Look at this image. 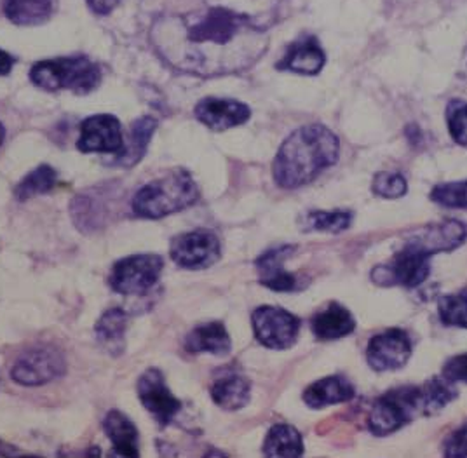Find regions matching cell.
<instances>
[{"label":"cell","instance_id":"8","mask_svg":"<svg viewBox=\"0 0 467 458\" xmlns=\"http://www.w3.org/2000/svg\"><path fill=\"white\" fill-rule=\"evenodd\" d=\"M65 370L67 363L63 354L49 345H40L21 354L11 370V375L15 382L36 387L58 379Z\"/></svg>","mask_w":467,"mask_h":458},{"label":"cell","instance_id":"36","mask_svg":"<svg viewBox=\"0 0 467 458\" xmlns=\"http://www.w3.org/2000/svg\"><path fill=\"white\" fill-rule=\"evenodd\" d=\"M15 65V59L0 49V76H7Z\"/></svg>","mask_w":467,"mask_h":458},{"label":"cell","instance_id":"29","mask_svg":"<svg viewBox=\"0 0 467 458\" xmlns=\"http://www.w3.org/2000/svg\"><path fill=\"white\" fill-rule=\"evenodd\" d=\"M440 319L443 325L457 326L467 329V289L457 295H445L438 300Z\"/></svg>","mask_w":467,"mask_h":458},{"label":"cell","instance_id":"33","mask_svg":"<svg viewBox=\"0 0 467 458\" xmlns=\"http://www.w3.org/2000/svg\"><path fill=\"white\" fill-rule=\"evenodd\" d=\"M443 453L448 458L467 457V422L453 434L448 436V440L443 444Z\"/></svg>","mask_w":467,"mask_h":458},{"label":"cell","instance_id":"9","mask_svg":"<svg viewBox=\"0 0 467 458\" xmlns=\"http://www.w3.org/2000/svg\"><path fill=\"white\" fill-rule=\"evenodd\" d=\"M256 340L267 349H290L298 337L300 319L277 307H258L252 316Z\"/></svg>","mask_w":467,"mask_h":458},{"label":"cell","instance_id":"35","mask_svg":"<svg viewBox=\"0 0 467 458\" xmlns=\"http://www.w3.org/2000/svg\"><path fill=\"white\" fill-rule=\"evenodd\" d=\"M119 2L120 0H88L89 7L99 16H105V15L112 13L117 5H119Z\"/></svg>","mask_w":467,"mask_h":458},{"label":"cell","instance_id":"13","mask_svg":"<svg viewBox=\"0 0 467 458\" xmlns=\"http://www.w3.org/2000/svg\"><path fill=\"white\" fill-rule=\"evenodd\" d=\"M138 398L161 425H168L180 411V401L164 382L162 373L150 368L138 380Z\"/></svg>","mask_w":467,"mask_h":458},{"label":"cell","instance_id":"18","mask_svg":"<svg viewBox=\"0 0 467 458\" xmlns=\"http://www.w3.org/2000/svg\"><path fill=\"white\" fill-rule=\"evenodd\" d=\"M212 7L227 9L265 30L275 23L283 0H208Z\"/></svg>","mask_w":467,"mask_h":458},{"label":"cell","instance_id":"4","mask_svg":"<svg viewBox=\"0 0 467 458\" xmlns=\"http://www.w3.org/2000/svg\"><path fill=\"white\" fill-rule=\"evenodd\" d=\"M30 78L44 89H70L78 95H88L97 89L101 72L89 57H57L34 65Z\"/></svg>","mask_w":467,"mask_h":458},{"label":"cell","instance_id":"14","mask_svg":"<svg viewBox=\"0 0 467 458\" xmlns=\"http://www.w3.org/2000/svg\"><path fill=\"white\" fill-rule=\"evenodd\" d=\"M195 117L213 131H225L244 124L252 117V110L235 99L204 98L195 107Z\"/></svg>","mask_w":467,"mask_h":458},{"label":"cell","instance_id":"22","mask_svg":"<svg viewBox=\"0 0 467 458\" xmlns=\"http://www.w3.org/2000/svg\"><path fill=\"white\" fill-rule=\"evenodd\" d=\"M58 0H5V16L16 25H42L55 15Z\"/></svg>","mask_w":467,"mask_h":458},{"label":"cell","instance_id":"19","mask_svg":"<svg viewBox=\"0 0 467 458\" xmlns=\"http://www.w3.org/2000/svg\"><path fill=\"white\" fill-rule=\"evenodd\" d=\"M311 328L319 340H337L350 335L356 321L346 307L331 304L312 317Z\"/></svg>","mask_w":467,"mask_h":458},{"label":"cell","instance_id":"20","mask_svg":"<svg viewBox=\"0 0 467 458\" xmlns=\"http://www.w3.org/2000/svg\"><path fill=\"white\" fill-rule=\"evenodd\" d=\"M354 398V387L342 377H327L312 383L304 392V402L309 408H325L337 402L350 401Z\"/></svg>","mask_w":467,"mask_h":458},{"label":"cell","instance_id":"31","mask_svg":"<svg viewBox=\"0 0 467 458\" xmlns=\"http://www.w3.org/2000/svg\"><path fill=\"white\" fill-rule=\"evenodd\" d=\"M407 191L409 185L401 172H379L371 183V192L382 199H400Z\"/></svg>","mask_w":467,"mask_h":458},{"label":"cell","instance_id":"10","mask_svg":"<svg viewBox=\"0 0 467 458\" xmlns=\"http://www.w3.org/2000/svg\"><path fill=\"white\" fill-rule=\"evenodd\" d=\"M170 253L180 267L206 268L220 258V241L208 230L187 232L173 239Z\"/></svg>","mask_w":467,"mask_h":458},{"label":"cell","instance_id":"26","mask_svg":"<svg viewBox=\"0 0 467 458\" xmlns=\"http://www.w3.org/2000/svg\"><path fill=\"white\" fill-rule=\"evenodd\" d=\"M156 119H152V117H141V119H138L137 122H133L131 131H130V141L124 147V152L119 153L116 164L124 166V168H131L140 162L147 152L149 141L156 131Z\"/></svg>","mask_w":467,"mask_h":458},{"label":"cell","instance_id":"7","mask_svg":"<svg viewBox=\"0 0 467 458\" xmlns=\"http://www.w3.org/2000/svg\"><path fill=\"white\" fill-rule=\"evenodd\" d=\"M162 268L164 258L159 255H133L117 262L109 283L120 295H143L156 285Z\"/></svg>","mask_w":467,"mask_h":458},{"label":"cell","instance_id":"16","mask_svg":"<svg viewBox=\"0 0 467 458\" xmlns=\"http://www.w3.org/2000/svg\"><path fill=\"white\" fill-rule=\"evenodd\" d=\"M295 246H279V248L269 249L256 260V270L260 272V283L264 286L288 293L296 286L295 276L285 268V260L290 258Z\"/></svg>","mask_w":467,"mask_h":458},{"label":"cell","instance_id":"1","mask_svg":"<svg viewBox=\"0 0 467 458\" xmlns=\"http://www.w3.org/2000/svg\"><path fill=\"white\" fill-rule=\"evenodd\" d=\"M152 40L178 70L199 76L241 72L267 49L265 30L212 5L202 13L159 19Z\"/></svg>","mask_w":467,"mask_h":458},{"label":"cell","instance_id":"15","mask_svg":"<svg viewBox=\"0 0 467 458\" xmlns=\"http://www.w3.org/2000/svg\"><path fill=\"white\" fill-rule=\"evenodd\" d=\"M327 63L325 51L314 36H302L288 47L286 55L275 65L277 70H288L302 76H316Z\"/></svg>","mask_w":467,"mask_h":458},{"label":"cell","instance_id":"3","mask_svg":"<svg viewBox=\"0 0 467 458\" xmlns=\"http://www.w3.org/2000/svg\"><path fill=\"white\" fill-rule=\"evenodd\" d=\"M197 199L199 191L192 174L178 170L141 187L133 199V211L141 218L157 220L192 206Z\"/></svg>","mask_w":467,"mask_h":458},{"label":"cell","instance_id":"23","mask_svg":"<svg viewBox=\"0 0 467 458\" xmlns=\"http://www.w3.org/2000/svg\"><path fill=\"white\" fill-rule=\"evenodd\" d=\"M105 432L112 441L117 453L122 457H138L137 425L120 411H110L103 422Z\"/></svg>","mask_w":467,"mask_h":458},{"label":"cell","instance_id":"12","mask_svg":"<svg viewBox=\"0 0 467 458\" xmlns=\"http://www.w3.org/2000/svg\"><path fill=\"white\" fill-rule=\"evenodd\" d=\"M411 356V340L403 329L392 328L375 335L367 347V359L375 371L403 368Z\"/></svg>","mask_w":467,"mask_h":458},{"label":"cell","instance_id":"25","mask_svg":"<svg viewBox=\"0 0 467 458\" xmlns=\"http://www.w3.org/2000/svg\"><path fill=\"white\" fill-rule=\"evenodd\" d=\"M304 453V441L300 432L288 423H277L269 431L264 442V455L267 457L296 458Z\"/></svg>","mask_w":467,"mask_h":458},{"label":"cell","instance_id":"21","mask_svg":"<svg viewBox=\"0 0 467 458\" xmlns=\"http://www.w3.org/2000/svg\"><path fill=\"white\" fill-rule=\"evenodd\" d=\"M231 337L222 323L197 326L187 337L185 347L189 352H210L214 356H225L231 352Z\"/></svg>","mask_w":467,"mask_h":458},{"label":"cell","instance_id":"24","mask_svg":"<svg viewBox=\"0 0 467 458\" xmlns=\"http://www.w3.org/2000/svg\"><path fill=\"white\" fill-rule=\"evenodd\" d=\"M128 328V314L122 308L107 310L95 325L97 340L110 354L119 356L124 352V335Z\"/></svg>","mask_w":467,"mask_h":458},{"label":"cell","instance_id":"5","mask_svg":"<svg viewBox=\"0 0 467 458\" xmlns=\"http://www.w3.org/2000/svg\"><path fill=\"white\" fill-rule=\"evenodd\" d=\"M419 415L426 417L422 387H400L373 402L368 427L375 436H388Z\"/></svg>","mask_w":467,"mask_h":458},{"label":"cell","instance_id":"17","mask_svg":"<svg viewBox=\"0 0 467 458\" xmlns=\"http://www.w3.org/2000/svg\"><path fill=\"white\" fill-rule=\"evenodd\" d=\"M250 382L233 368H223L212 385L213 401L225 410H239L250 401Z\"/></svg>","mask_w":467,"mask_h":458},{"label":"cell","instance_id":"28","mask_svg":"<svg viewBox=\"0 0 467 458\" xmlns=\"http://www.w3.org/2000/svg\"><path fill=\"white\" fill-rule=\"evenodd\" d=\"M55 183H57V172L51 166H40L21 182L15 193L20 201H26L30 197L51 191Z\"/></svg>","mask_w":467,"mask_h":458},{"label":"cell","instance_id":"2","mask_svg":"<svg viewBox=\"0 0 467 458\" xmlns=\"http://www.w3.org/2000/svg\"><path fill=\"white\" fill-rule=\"evenodd\" d=\"M340 141L337 134L321 124L304 126L293 131L274 159L273 174L281 189H298L311 183L327 168L337 164Z\"/></svg>","mask_w":467,"mask_h":458},{"label":"cell","instance_id":"32","mask_svg":"<svg viewBox=\"0 0 467 458\" xmlns=\"http://www.w3.org/2000/svg\"><path fill=\"white\" fill-rule=\"evenodd\" d=\"M447 124L453 141L467 149V101L464 99L448 101Z\"/></svg>","mask_w":467,"mask_h":458},{"label":"cell","instance_id":"34","mask_svg":"<svg viewBox=\"0 0 467 458\" xmlns=\"http://www.w3.org/2000/svg\"><path fill=\"white\" fill-rule=\"evenodd\" d=\"M443 379L451 383H467V352L448 359L443 366Z\"/></svg>","mask_w":467,"mask_h":458},{"label":"cell","instance_id":"11","mask_svg":"<svg viewBox=\"0 0 467 458\" xmlns=\"http://www.w3.org/2000/svg\"><path fill=\"white\" fill-rule=\"evenodd\" d=\"M126 147L120 122L114 115H93L80 126V152L122 153Z\"/></svg>","mask_w":467,"mask_h":458},{"label":"cell","instance_id":"6","mask_svg":"<svg viewBox=\"0 0 467 458\" xmlns=\"http://www.w3.org/2000/svg\"><path fill=\"white\" fill-rule=\"evenodd\" d=\"M432 253L415 237H410L401 251L388 264L371 270V279L379 286H420L431 274Z\"/></svg>","mask_w":467,"mask_h":458},{"label":"cell","instance_id":"30","mask_svg":"<svg viewBox=\"0 0 467 458\" xmlns=\"http://www.w3.org/2000/svg\"><path fill=\"white\" fill-rule=\"evenodd\" d=\"M431 199L445 208L467 210V180L436 185L431 192Z\"/></svg>","mask_w":467,"mask_h":458},{"label":"cell","instance_id":"37","mask_svg":"<svg viewBox=\"0 0 467 458\" xmlns=\"http://www.w3.org/2000/svg\"><path fill=\"white\" fill-rule=\"evenodd\" d=\"M2 140H4V128H2V124H0V143H2Z\"/></svg>","mask_w":467,"mask_h":458},{"label":"cell","instance_id":"27","mask_svg":"<svg viewBox=\"0 0 467 458\" xmlns=\"http://www.w3.org/2000/svg\"><path fill=\"white\" fill-rule=\"evenodd\" d=\"M352 222L350 211H309L304 216V230H319V232H342Z\"/></svg>","mask_w":467,"mask_h":458}]
</instances>
